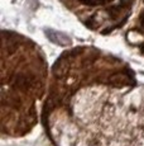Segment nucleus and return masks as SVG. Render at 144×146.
Instances as JSON below:
<instances>
[{"label": "nucleus", "mask_w": 144, "mask_h": 146, "mask_svg": "<svg viewBox=\"0 0 144 146\" xmlns=\"http://www.w3.org/2000/svg\"><path fill=\"white\" fill-rule=\"evenodd\" d=\"M46 35L49 41H52L53 43L58 44V46H71V43H72L71 38L68 36L63 35L61 32H57V31L46 29Z\"/></svg>", "instance_id": "f257e3e1"}]
</instances>
